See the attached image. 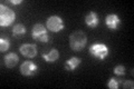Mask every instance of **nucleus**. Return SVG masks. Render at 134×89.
Segmentation results:
<instances>
[{"label":"nucleus","instance_id":"1","mask_svg":"<svg viewBox=\"0 0 134 89\" xmlns=\"http://www.w3.org/2000/svg\"><path fill=\"white\" fill-rule=\"evenodd\" d=\"M87 44V37L85 32L82 30H77L70 33L69 36V46L74 51H81L85 48Z\"/></svg>","mask_w":134,"mask_h":89},{"label":"nucleus","instance_id":"2","mask_svg":"<svg viewBox=\"0 0 134 89\" xmlns=\"http://www.w3.org/2000/svg\"><path fill=\"white\" fill-rule=\"evenodd\" d=\"M90 54L92 57H94L98 60H105L110 55V49L104 42H94L90 46Z\"/></svg>","mask_w":134,"mask_h":89},{"label":"nucleus","instance_id":"3","mask_svg":"<svg viewBox=\"0 0 134 89\" xmlns=\"http://www.w3.org/2000/svg\"><path fill=\"white\" fill-rule=\"evenodd\" d=\"M16 19V12L5 5H0V26L9 27Z\"/></svg>","mask_w":134,"mask_h":89},{"label":"nucleus","instance_id":"4","mask_svg":"<svg viewBox=\"0 0 134 89\" xmlns=\"http://www.w3.org/2000/svg\"><path fill=\"white\" fill-rule=\"evenodd\" d=\"M31 37L32 39L40 42H48L49 41V36L47 32V28L41 23H35L31 30Z\"/></svg>","mask_w":134,"mask_h":89},{"label":"nucleus","instance_id":"5","mask_svg":"<svg viewBox=\"0 0 134 89\" xmlns=\"http://www.w3.org/2000/svg\"><path fill=\"white\" fill-rule=\"evenodd\" d=\"M46 28L52 32H59L65 28L64 20L62 19V17L57 15L49 16L47 20H46Z\"/></svg>","mask_w":134,"mask_h":89},{"label":"nucleus","instance_id":"6","mask_svg":"<svg viewBox=\"0 0 134 89\" xmlns=\"http://www.w3.org/2000/svg\"><path fill=\"white\" fill-rule=\"evenodd\" d=\"M37 71H38V66L29 60L24 61L23 65L20 66V74L25 77H31L37 74Z\"/></svg>","mask_w":134,"mask_h":89},{"label":"nucleus","instance_id":"7","mask_svg":"<svg viewBox=\"0 0 134 89\" xmlns=\"http://www.w3.org/2000/svg\"><path fill=\"white\" fill-rule=\"evenodd\" d=\"M19 51L27 58H35L37 56V47L34 44H24L19 47Z\"/></svg>","mask_w":134,"mask_h":89},{"label":"nucleus","instance_id":"8","mask_svg":"<svg viewBox=\"0 0 134 89\" xmlns=\"http://www.w3.org/2000/svg\"><path fill=\"white\" fill-rule=\"evenodd\" d=\"M105 25L111 30H117L121 25V18L116 14H108L105 18Z\"/></svg>","mask_w":134,"mask_h":89},{"label":"nucleus","instance_id":"9","mask_svg":"<svg viewBox=\"0 0 134 89\" xmlns=\"http://www.w3.org/2000/svg\"><path fill=\"white\" fill-rule=\"evenodd\" d=\"M85 23L87 25V27L90 28H96L99 23V18L98 15L95 11H90L88 14L85 16Z\"/></svg>","mask_w":134,"mask_h":89},{"label":"nucleus","instance_id":"10","mask_svg":"<svg viewBox=\"0 0 134 89\" xmlns=\"http://www.w3.org/2000/svg\"><path fill=\"white\" fill-rule=\"evenodd\" d=\"M59 51H58L57 49H55V48H53V49H50L48 52H46V54H44L43 57L44 58V60L46 61V62H48V63H53V62H55V61H57L58 59H59Z\"/></svg>","mask_w":134,"mask_h":89},{"label":"nucleus","instance_id":"11","mask_svg":"<svg viewBox=\"0 0 134 89\" xmlns=\"http://www.w3.org/2000/svg\"><path fill=\"white\" fill-rule=\"evenodd\" d=\"M81 58H78V57H70L68 60H66L65 62V69L67 71H74V70H76L79 65H81Z\"/></svg>","mask_w":134,"mask_h":89},{"label":"nucleus","instance_id":"12","mask_svg":"<svg viewBox=\"0 0 134 89\" xmlns=\"http://www.w3.org/2000/svg\"><path fill=\"white\" fill-rule=\"evenodd\" d=\"M19 61V57L15 52H9L5 56V65L8 68H14Z\"/></svg>","mask_w":134,"mask_h":89},{"label":"nucleus","instance_id":"13","mask_svg":"<svg viewBox=\"0 0 134 89\" xmlns=\"http://www.w3.org/2000/svg\"><path fill=\"white\" fill-rule=\"evenodd\" d=\"M27 29H26V26L24 23H17L12 28V35L16 38H20V37H24L25 33H26Z\"/></svg>","mask_w":134,"mask_h":89},{"label":"nucleus","instance_id":"14","mask_svg":"<svg viewBox=\"0 0 134 89\" xmlns=\"http://www.w3.org/2000/svg\"><path fill=\"white\" fill-rule=\"evenodd\" d=\"M10 48V40L6 37H1L0 38V50L2 52L8 51Z\"/></svg>","mask_w":134,"mask_h":89},{"label":"nucleus","instance_id":"15","mask_svg":"<svg viewBox=\"0 0 134 89\" xmlns=\"http://www.w3.org/2000/svg\"><path fill=\"white\" fill-rule=\"evenodd\" d=\"M107 87L108 88H111V89H117L120 87V81L117 80L116 78L114 77H112L108 79V81H107Z\"/></svg>","mask_w":134,"mask_h":89},{"label":"nucleus","instance_id":"16","mask_svg":"<svg viewBox=\"0 0 134 89\" xmlns=\"http://www.w3.org/2000/svg\"><path fill=\"white\" fill-rule=\"evenodd\" d=\"M113 71H114V74L116 76H124L125 75V67L123 65H117L114 67Z\"/></svg>","mask_w":134,"mask_h":89},{"label":"nucleus","instance_id":"17","mask_svg":"<svg viewBox=\"0 0 134 89\" xmlns=\"http://www.w3.org/2000/svg\"><path fill=\"white\" fill-rule=\"evenodd\" d=\"M123 88H125V89H127V88L133 89V88H134V84H133V81H132V80H126V81L123 84Z\"/></svg>","mask_w":134,"mask_h":89},{"label":"nucleus","instance_id":"18","mask_svg":"<svg viewBox=\"0 0 134 89\" xmlns=\"http://www.w3.org/2000/svg\"><path fill=\"white\" fill-rule=\"evenodd\" d=\"M10 2L12 5H20V3H23V0H10Z\"/></svg>","mask_w":134,"mask_h":89}]
</instances>
